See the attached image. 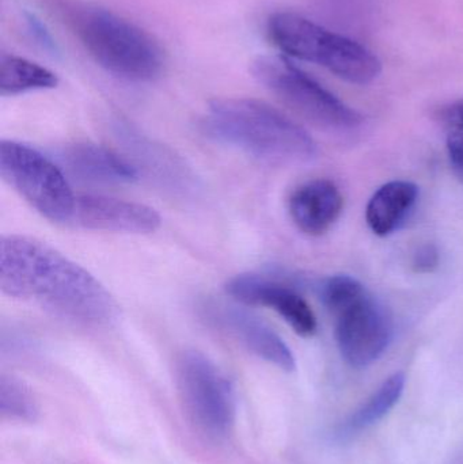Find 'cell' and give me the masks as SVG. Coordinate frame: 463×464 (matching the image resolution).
I'll return each instance as SVG.
<instances>
[{
    "label": "cell",
    "instance_id": "7",
    "mask_svg": "<svg viewBox=\"0 0 463 464\" xmlns=\"http://www.w3.org/2000/svg\"><path fill=\"white\" fill-rule=\"evenodd\" d=\"M177 382L188 411L203 430L212 435H223L230 430L233 389L208 357L196 351L182 353L177 362Z\"/></svg>",
    "mask_w": 463,
    "mask_h": 464
},
{
    "label": "cell",
    "instance_id": "20",
    "mask_svg": "<svg viewBox=\"0 0 463 464\" xmlns=\"http://www.w3.org/2000/svg\"><path fill=\"white\" fill-rule=\"evenodd\" d=\"M439 266V251L434 245L421 246L413 256V267L419 273H432Z\"/></svg>",
    "mask_w": 463,
    "mask_h": 464
},
{
    "label": "cell",
    "instance_id": "6",
    "mask_svg": "<svg viewBox=\"0 0 463 464\" xmlns=\"http://www.w3.org/2000/svg\"><path fill=\"white\" fill-rule=\"evenodd\" d=\"M0 176L46 219L72 222L76 196L59 166L37 150L18 141L2 140Z\"/></svg>",
    "mask_w": 463,
    "mask_h": 464
},
{
    "label": "cell",
    "instance_id": "19",
    "mask_svg": "<svg viewBox=\"0 0 463 464\" xmlns=\"http://www.w3.org/2000/svg\"><path fill=\"white\" fill-rule=\"evenodd\" d=\"M448 152L451 169L463 184V133L449 130Z\"/></svg>",
    "mask_w": 463,
    "mask_h": 464
},
{
    "label": "cell",
    "instance_id": "4",
    "mask_svg": "<svg viewBox=\"0 0 463 464\" xmlns=\"http://www.w3.org/2000/svg\"><path fill=\"white\" fill-rule=\"evenodd\" d=\"M268 37L287 56L326 68L350 83L370 84L382 71V63L366 46L290 11L271 15Z\"/></svg>",
    "mask_w": 463,
    "mask_h": 464
},
{
    "label": "cell",
    "instance_id": "11",
    "mask_svg": "<svg viewBox=\"0 0 463 464\" xmlns=\"http://www.w3.org/2000/svg\"><path fill=\"white\" fill-rule=\"evenodd\" d=\"M86 230L152 234L160 227L159 214L151 207L101 195L76 196L72 222Z\"/></svg>",
    "mask_w": 463,
    "mask_h": 464
},
{
    "label": "cell",
    "instance_id": "22",
    "mask_svg": "<svg viewBox=\"0 0 463 464\" xmlns=\"http://www.w3.org/2000/svg\"><path fill=\"white\" fill-rule=\"evenodd\" d=\"M27 24H29V32L32 33L33 37L43 45L45 49H53V43H52L51 35L46 33L45 27L43 26L40 21L34 15H27Z\"/></svg>",
    "mask_w": 463,
    "mask_h": 464
},
{
    "label": "cell",
    "instance_id": "9",
    "mask_svg": "<svg viewBox=\"0 0 463 464\" xmlns=\"http://www.w3.org/2000/svg\"><path fill=\"white\" fill-rule=\"evenodd\" d=\"M226 294L246 305L266 307L279 314L301 337L317 332V318L306 300L291 286L258 275H241L226 284Z\"/></svg>",
    "mask_w": 463,
    "mask_h": 464
},
{
    "label": "cell",
    "instance_id": "21",
    "mask_svg": "<svg viewBox=\"0 0 463 464\" xmlns=\"http://www.w3.org/2000/svg\"><path fill=\"white\" fill-rule=\"evenodd\" d=\"M442 119L449 130L463 133V97L443 109Z\"/></svg>",
    "mask_w": 463,
    "mask_h": 464
},
{
    "label": "cell",
    "instance_id": "12",
    "mask_svg": "<svg viewBox=\"0 0 463 464\" xmlns=\"http://www.w3.org/2000/svg\"><path fill=\"white\" fill-rule=\"evenodd\" d=\"M288 209L299 230L310 237H321L342 217L344 198L334 182L313 179L293 193Z\"/></svg>",
    "mask_w": 463,
    "mask_h": 464
},
{
    "label": "cell",
    "instance_id": "10",
    "mask_svg": "<svg viewBox=\"0 0 463 464\" xmlns=\"http://www.w3.org/2000/svg\"><path fill=\"white\" fill-rule=\"evenodd\" d=\"M204 313L209 322L233 335L261 359L287 372L295 370V359L287 343L255 314L222 303H209Z\"/></svg>",
    "mask_w": 463,
    "mask_h": 464
},
{
    "label": "cell",
    "instance_id": "8",
    "mask_svg": "<svg viewBox=\"0 0 463 464\" xmlns=\"http://www.w3.org/2000/svg\"><path fill=\"white\" fill-rule=\"evenodd\" d=\"M331 315L340 353L351 367H369L388 351L393 340V319L369 291Z\"/></svg>",
    "mask_w": 463,
    "mask_h": 464
},
{
    "label": "cell",
    "instance_id": "13",
    "mask_svg": "<svg viewBox=\"0 0 463 464\" xmlns=\"http://www.w3.org/2000/svg\"><path fill=\"white\" fill-rule=\"evenodd\" d=\"M62 157L68 170L83 181L130 184L139 179V170L132 162L97 144L79 143L67 147Z\"/></svg>",
    "mask_w": 463,
    "mask_h": 464
},
{
    "label": "cell",
    "instance_id": "18",
    "mask_svg": "<svg viewBox=\"0 0 463 464\" xmlns=\"http://www.w3.org/2000/svg\"><path fill=\"white\" fill-rule=\"evenodd\" d=\"M0 409L5 416L24 421H34L38 409L34 397L18 379L2 376L0 381Z\"/></svg>",
    "mask_w": 463,
    "mask_h": 464
},
{
    "label": "cell",
    "instance_id": "3",
    "mask_svg": "<svg viewBox=\"0 0 463 464\" xmlns=\"http://www.w3.org/2000/svg\"><path fill=\"white\" fill-rule=\"evenodd\" d=\"M57 15L98 65L130 82H150L166 64L160 44L119 14L73 0H51Z\"/></svg>",
    "mask_w": 463,
    "mask_h": 464
},
{
    "label": "cell",
    "instance_id": "5",
    "mask_svg": "<svg viewBox=\"0 0 463 464\" xmlns=\"http://www.w3.org/2000/svg\"><path fill=\"white\" fill-rule=\"evenodd\" d=\"M252 73L291 111L320 130L342 135L355 132L363 124L359 111L345 105L287 57L258 56L253 62Z\"/></svg>",
    "mask_w": 463,
    "mask_h": 464
},
{
    "label": "cell",
    "instance_id": "1",
    "mask_svg": "<svg viewBox=\"0 0 463 464\" xmlns=\"http://www.w3.org/2000/svg\"><path fill=\"white\" fill-rule=\"evenodd\" d=\"M0 289L73 324L106 326L119 318L116 300L92 273L24 235L2 237Z\"/></svg>",
    "mask_w": 463,
    "mask_h": 464
},
{
    "label": "cell",
    "instance_id": "17",
    "mask_svg": "<svg viewBox=\"0 0 463 464\" xmlns=\"http://www.w3.org/2000/svg\"><path fill=\"white\" fill-rule=\"evenodd\" d=\"M407 378L397 372L383 382L382 386L361 406L344 424L345 433L359 432L381 421L399 403L404 392Z\"/></svg>",
    "mask_w": 463,
    "mask_h": 464
},
{
    "label": "cell",
    "instance_id": "16",
    "mask_svg": "<svg viewBox=\"0 0 463 464\" xmlns=\"http://www.w3.org/2000/svg\"><path fill=\"white\" fill-rule=\"evenodd\" d=\"M125 135L130 140V149L135 151L136 160H141V168L146 169L152 176L159 177L163 184L170 182L173 188L188 189L190 185L189 174L173 154L132 130H125Z\"/></svg>",
    "mask_w": 463,
    "mask_h": 464
},
{
    "label": "cell",
    "instance_id": "2",
    "mask_svg": "<svg viewBox=\"0 0 463 464\" xmlns=\"http://www.w3.org/2000/svg\"><path fill=\"white\" fill-rule=\"evenodd\" d=\"M204 128L215 140L266 165H304L317 155V144L304 128L252 98L212 101Z\"/></svg>",
    "mask_w": 463,
    "mask_h": 464
},
{
    "label": "cell",
    "instance_id": "14",
    "mask_svg": "<svg viewBox=\"0 0 463 464\" xmlns=\"http://www.w3.org/2000/svg\"><path fill=\"white\" fill-rule=\"evenodd\" d=\"M419 198V188L410 181H391L370 198L366 220L378 237H389L407 222Z\"/></svg>",
    "mask_w": 463,
    "mask_h": 464
},
{
    "label": "cell",
    "instance_id": "15",
    "mask_svg": "<svg viewBox=\"0 0 463 464\" xmlns=\"http://www.w3.org/2000/svg\"><path fill=\"white\" fill-rule=\"evenodd\" d=\"M57 83L56 73L37 63L15 54L0 56V94L3 97L54 89Z\"/></svg>",
    "mask_w": 463,
    "mask_h": 464
}]
</instances>
